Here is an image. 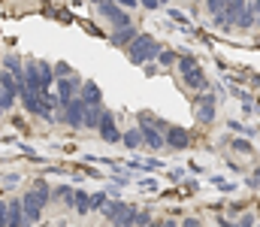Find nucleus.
<instances>
[{"label":"nucleus","instance_id":"obj_1","mask_svg":"<svg viewBox=\"0 0 260 227\" xmlns=\"http://www.w3.org/2000/svg\"><path fill=\"white\" fill-rule=\"evenodd\" d=\"M52 200V188L43 182V179H37V185H34V191H27V194H21V209H24V221L27 224H34V221H40V215H43V209H46V203Z\"/></svg>","mask_w":260,"mask_h":227},{"label":"nucleus","instance_id":"obj_2","mask_svg":"<svg viewBox=\"0 0 260 227\" xmlns=\"http://www.w3.org/2000/svg\"><path fill=\"white\" fill-rule=\"evenodd\" d=\"M157 55H160V46H157V40L148 37V34H139V37L127 46V58L133 64H151Z\"/></svg>","mask_w":260,"mask_h":227},{"label":"nucleus","instance_id":"obj_3","mask_svg":"<svg viewBox=\"0 0 260 227\" xmlns=\"http://www.w3.org/2000/svg\"><path fill=\"white\" fill-rule=\"evenodd\" d=\"M136 206H127V203H121V200H112V203H106L103 206V215L112 221L115 227H136Z\"/></svg>","mask_w":260,"mask_h":227},{"label":"nucleus","instance_id":"obj_4","mask_svg":"<svg viewBox=\"0 0 260 227\" xmlns=\"http://www.w3.org/2000/svg\"><path fill=\"white\" fill-rule=\"evenodd\" d=\"M61 121L70 124V127H85V100L82 97H76V100L67 103L64 112H61Z\"/></svg>","mask_w":260,"mask_h":227},{"label":"nucleus","instance_id":"obj_5","mask_svg":"<svg viewBox=\"0 0 260 227\" xmlns=\"http://www.w3.org/2000/svg\"><path fill=\"white\" fill-rule=\"evenodd\" d=\"M194 112H197V121H200V124L215 121V94L203 91V94L197 97V103H194Z\"/></svg>","mask_w":260,"mask_h":227},{"label":"nucleus","instance_id":"obj_6","mask_svg":"<svg viewBox=\"0 0 260 227\" xmlns=\"http://www.w3.org/2000/svg\"><path fill=\"white\" fill-rule=\"evenodd\" d=\"M97 9H100V15H103V18L115 21V27H124V24H133V21H130V15L124 12V6H118L115 0H112V3H106V6H97Z\"/></svg>","mask_w":260,"mask_h":227},{"label":"nucleus","instance_id":"obj_7","mask_svg":"<svg viewBox=\"0 0 260 227\" xmlns=\"http://www.w3.org/2000/svg\"><path fill=\"white\" fill-rule=\"evenodd\" d=\"M164 137H167V146L176 149V151H185L188 146H191V134H188L185 127H179V124H173Z\"/></svg>","mask_w":260,"mask_h":227},{"label":"nucleus","instance_id":"obj_8","mask_svg":"<svg viewBox=\"0 0 260 227\" xmlns=\"http://www.w3.org/2000/svg\"><path fill=\"white\" fill-rule=\"evenodd\" d=\"M82 88V79L79 76H67V79H58V100H61V106H67L70 100H76L73 94Z\"/></svg>","mask_w":260,"mask_h":227},{"label":"nucleus","instance_id":"obj_9","mask_svg":"<svg viewBox=\"0 0 260 227\" xmlns=\"http://www.w3.org/2000/svg\"><path fill=\"white\" fill-rule=\"evenodd\" d=\"M100 137L106 140V143H121V134H118V127H115V115L112 112H103L100 115Z\"/></svg>","mask_w":260,"mask_h":227},{"label":"nucleus","instance_id":"obj_10","mask_svg":"<svg viewBox=\"0 0 260 227\" xmlns=\"http://www.w3.org/2000/svg\"><path fill=\"white\" fill-rule=\"evenodd\" d=\"M139 131H142V143H145L151 151H157V149L167 146V137H164L157 127H151V124H139Z\"/></svg>","mask_w":260,"mask_h":227},{"label":"nucleus","instance_id":"obj_11","mask_svg":"<svg viewBox=\"0 0 260 227\" xmlns=\"http://www.w3.org/2000/svg\"><path fill=\"white\" fill-rule=\"evenodd\" d=\"M136 37H139V34H136V27H133V24H124V27H115V34L109 37V43H112L115 49H127Z\"/></svg>","mask_w":260,"mask_h":227},{"label":"nucleus","instance_id":"obj_12","mask_svg":"<svg viewBox=\"0 0 260 227\" xmlns=\"http://www.w3.org/2000/svg\"><path fill=\"white\" fill-rule=\"evenodd\" d=\"M24 85H27V91H46L43 88V79H40V67H37V61H30V64H24Z\"/></svg>","mask_w":260,"mask_h":227},{"label":"nucleus","instance_id":"obj_13","mask_svg":"<svg viewBox=\"0 0 260 227\" xmlns=\"http://www.w3.org/2000/svg\"><path fill=\"white\" fill-rule=\"evenodd\" d=\"M79 97L85 100V106H100L103 91H100V85H97V82H82V94H79Z\"/></svg>","mask_w":260,"mask_h":227},{"label":"nucleus","instance_id":"obj_14","mask_svg":"<svg viewBox=\"0 0 260 227\" xmlns=\"http://www.w3.org/2000/svg\"><path fill=\"white\" fill-rule=\"evenodd\" d=\"M182 79H185V85H188V88H194V91H200V94L209 88V79L203 76V70H200V67H194L191 73H185Z\"/></svg>","mask_w":260,"mask_h":227},{"label":"nucleus","instance_id":"obj_15","mask_svg":"<svg viewBox=\"0 0 260 227\" xmlns=\"http://www.w3.org/2000/svg\"><path fill=\"white\" fill-rule=\"evenodd\" d=\"M6 227H27V221H24V209H21V200H9V224Z\"/></svg>","mask_w":260,"mask_h":227},{"label":"nucleus","instance_id":"obj_16","mask_svg":"<svg viewBox=\"0 0 260 227\" xmlns=\"http://www.w3.org/2000/svg\"><path fill=\"white\" fill-rule=\"evenodd\" d=\"M73 206L79 209V215H88L91 212V197L85 191H73Z\"/></svg>","mask_w":260,"mask_h":227},{"label":"nucleus","instance_id":"obj_17","mask_svg":"<svg viewBox=\"0 0 260 227\" xmlns=\"http://www.w3.org/2000/svg\"><path fill=\"white\" fill-rule=\"evenodd\" d=\"M37 67H40V79H43V88L49 91V88H52V82H55V67H52V64H46V61H37Z\"/></svg>","mask_w":260,"mask_h":227},{"label":"nucleus","instance_id":"obj_18","mask_svg":"<svg viewBox=\"0 0 260 227\" xmlns=\"http://www.w3.org/2000/svg\"><path fill=\"white\" fill-rule=\"evenodd\" d=\"M100 115H103V109L100 106H85V127H100Z\"/></svg>","mask_w":260,"mask_h":227},{"label":"nucleus","instance_id":"obj_19","mask_svg":"<svg viewBox=\"0 0 260 227\" xmlns=\"http://www.w3.org/2000/svg\"><path fill=\"white\" fill-rule=\"evenodd\" d=\"M121 143H124L127 149H139V146H145V143H142V131L136 127V131H127V134H121Z\"/></svg>","mask_w":260,"mask_h":227},{"label":"nucleus","instance_id":"obj_20","mask_svg":"<svg viewBox=\"0 0 260 227\" xmlns=\"http://www.w3.org/2000/svg\"><path fill=\"white\" fill-rule=\"evenodd\" d=\"M194 67H200L194 55H182V58H179V70H182V76H185V73H191Z\"/></svg>","mask_w":260,"mask_h":227},{"label":"nucleus","instance_id":"obj_21","mask_svg":"<svg viewBox=\"0 0 260 227\" xmlns=\"http://www.w3.org/2000/svg\"><path fill=\"white\" fill-rule=\"evenodd\" d=\"M251 24H254V12H251V9H242V12H239V18H236V27H242V30H245V27H251Z\"/></svg>","mask_w":260,"mask_h":227},{"label":"nucleus","instance_id":"obj_22","mask_svg":"<svg viewBox=\"0 0 260 227\" xmlns=\"http://www.w3.org/2000/svg\"><path fill=\"white\" fill-rule=\"evenodd\" d=\"M157 61H160L164 67H173V64H179V55H176V52H170V49H160Z\"/></svg>","mask_w":260,"mask_h":227},{"label":"nucleus","instance_id":"obj_23","mask_svg":"<svg viewBox=\"0 0 260 227\" xmlns=\"http://www.w3.org/2000/svg\"><path fill=\"white\" fill-rule=\"evenodd\" d=\"M55 76H58V79H67V76H73V67L61 61V64H55Z\"/></svg>","mask_w":260,"mask_h":227},{"label":"nucleus","instance_id":"obj_24","mask_svg":"<svg viewBox=\"0 0 260 227\" xmlns=\"http://www.w3.org/2000/svg\"><path fill=\"white\" fill-rule=\"evenodd\" d=\"M233 151L248 154V151H251V143H248V140H233Z\"/></svg>","mask_w":260,"mask_h":227},{"label":"nucleus","instance_id":"obj_25","mask_svg":"<svg viewBox=\"0 0 260 227\" xmlns=\"http://www.w3.org/2000/svg\"><path fill=\"white\" fill-rule=\"evenodd\" d=\"M9 224V203L6 200H0V227Z\"/></svg>","mask_w":260,"mask_h":227},{"label":"nucleus","instance_id":"obj_26","mask_svg":"<svg viewBox=\"0 0 260 227\" xmlns=\"http://www.w3.org/2000/svg\"><path fill=\"white\" fill-rule=\"evenodd\" d=\"M148 224H151V215H148L145 209H139V212H136V227H148Z\"/></svg>","mask_w":260,"mask_h":227},{"label":"nucleus","instance_id":"obj_27","mask_svg":"<svg viewBox=\"0 0 260 227\" xmlns=\"http://www.w3.org/2000/svg\"><path fill=\"white\" fill-rule=\"evenodd\" d=\"M106 203H109V200H106V194H94V197H91V209H103Z\"/></svg>","mask_w":260,"mask_h":227},{"label":"nucleus","instance_id":"obj_28","mask_svg":"<svg viewBox=\"0 0 260 227\" xmlns=\"http://www.w3.org/2000/svg\"><path fill=\"white\" fill-rule=\"evenodd\" d=\"M233 227H254V215H242V218H239Z\"/></svg>","mask_w":260,"mask_h":227},{"label":"nucleus","instance_id":"obj_29","mask_svg":"<svg viewBox=\"0 0 260 227\" xmlns=\"http://www.w3.org/2000/svg\"><path fill=\"white\" fill-rule=\"evenodd\" d=\"M139 6H145V9H157L160 0H139Z\"/></svg>","mask_w":260,"mask_h":227},{"label":"nucleus","instance_id":"obj_30","mask_svg":"<svg viewBox=\"0 0 260 227\" xmlns=\"http://www.w3.org/2000/svg\"><path fill=\"white\" fill-rule=\"evenodd\" d=\"M182 176H185L182 170H170V182H182Z\"/></svg>","mask_w":260,"mask_h":227},{"label":"nucleus","instance_id":"obj_31","mask_svg":"<svg viewBox=\"0 0 260 227\" xmlns=\"http://www.w3.org/2000/svg\"><path fill=\"white\" fill-rule=\"evenodd\" d=\"M115 3H118V6H124V9H133L139 0H115Z\"/></svg>","mask_w":260,"mask_h":227},{"label":"nucleus","instance_id":"obj_32","mask_svg":"<svg viewBox=\"0 0 260 227\" xmlns=\"http://www.w3.org/2000/svg\"><path fill=\"white\" fill-rule=\"evenodd\" d=\"M182 227H200V218H185V221H182Z\"/></svg>","mask_w":260,"mask_h":227},{"label":"nucleus","instance_id":"obj_33","mask_svg":"<svg viewBox=\"0 0 260 227\" xmlns=\"http://www.w3.org/2000/svg\"><path fill=\"white\" fill-rule=\"evenodd\" d=\"M248 185H260V167H257V173H254V176L248 179Z\"/></svg>","mask_w":260,"mask_h":227},{"label":"nucleus","instance_id":"obj_34","mask_svg":"<svg viewBox=\"0 0 260 227\" xmlns=\"http://www.w3.org/2000/svg\"><path fill=\"white\" fill-rule=\"evenodd\" d=\"M160 227H179V224H176V221L170 218V221H164V224H160Z\"/></svg>","mask_w":260,"mask_h":227},{"label":"nucleus","instance_id":"obj_35","mask_svg":"<svg viewBox=\"0 0 260 227\" xmlns=\"http://www.w3.org/2000/svg\"><path fill=\"white\" fill-rule=\"evenodd\" d=\"M91 3H97V6H106V3H112V0H91Z\"/></svg>","mask_w":260,"mask_h":227},{"label":"nucleus","instance_id":"obj_36","mask_svg":"<svg viewBox=\"0 0 260 227\" xmlns=\"http://www.w3.org/2000/svg\"><path fill=\"white\" fill-rule=\"evenodd\" d=\"M164 3H167V0H160V6H164Z\"/></svg>","mask_w":260,"mask_h":227}]
</instances>
